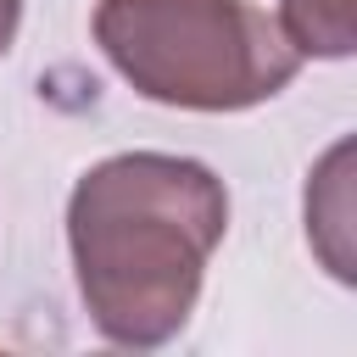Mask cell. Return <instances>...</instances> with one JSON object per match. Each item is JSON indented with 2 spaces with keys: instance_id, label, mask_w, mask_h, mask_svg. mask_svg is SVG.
Returning a JSON list of instances; mask_svg holds the SVG:
<instances>
[{
  "instance_id": "cell-1",
  "label": "cell",
  "mask_w": 357,
  "mask_h": 357,
  "mask_svg": "<svg viewBox=\"0 0 357 357\" xmlns=\"http://www.w3.org/2000/svg\"><path fill=\"white\" fill-rule=\"evenodd\" d=\"M229 229V190L195 156L123 151L67 195V251L89 324L112 346H167Z\"/></svg>"
},
{
  "instance_id": "cell-2",
  "label": "cell",
  "mask_w": 357,
  "mask_h": 357,
  "mask_svg": "<svg viewBox=\"0 0 357 357\" xmlns=\"http://www.w3.org/2000/svg\"><path fill=\"white\" fill-rule=\"evenodd\" d=\"M95 45L134 95L178 112H245L301 73L296 45L251 0H100Z\"/></svg>"
},
{
  "instance_id": "cell-3",
  "label": "cell",
  "mask_w": 357,
  "mask_h": 357,
  "mask_svg": "<svg viewBox=\"0 0 357 357\" xmlns=\"http://www.w3.org/2000/svg\"><path fill=\"white\" fill-rule=\"evenodd\" d=\"M279 33L296 56L346 61L357 50V0H279Z\"/></svg>"
},
{
  "instance_id": "cell-4",
  "label": "cell",
  "mask_w": 357,
  "mask_h": 357,
  "mask_svg": "<svg viewBox=\"0 0 357 357\" xmlns=\"http://www.w3.org/2000/svg\"><path fill=\"white\" fill-rule=\"evenodd\" d=\"M17 22H22V0H0V56H6L11 39H17Z\"/></svg>"
}]
</instances>
